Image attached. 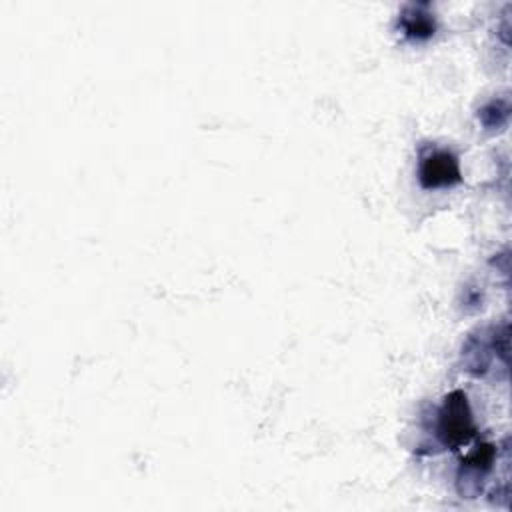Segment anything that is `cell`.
<instances>
[{"mask_svg": "<svg viewBox=\"0 0 512 512\" xmlns=\"http://www.w3.org/2000/svg\"><path fill=\"white\" fill-rule=\"evenodd\" d=\"M464 366L474 376H484L494 362L506 364L508 358V326H488L472 334L462 348Z\"/></svg>", "mask_w": 512, "mask_h": 512, "instance_id": "obj_1", "label": "cell"}, {"mask_svg": "<svg viewBox=\"0 0 512 512\" xmlns=\"http://www.w3.org/2000/svg\"><path fill=\"white\" fill-rule=\"evenodd\" d=\"M398 28H400L402 36L408 40H416V42L428 40L436 30V22H434V14H432L430 6L424 2L406 4L404 10L400 12Z\"/></svg>", "mask_w": 512, "mask_h": 512, "instance_id": "obj_4", "label": "cell"}, {"mask_svg": "<svg viewBox=\"0 0 512 512\" xmlns=\"http://www.w3.org/2000/svg\"><path fill=\"white\" fill-rule=\"evenodd\" d=\"M474 432L476 428L472 422L466 394L458 390L448 394L444 398L436 422V436L440 438V442L446 448H460L472 440Z\"/></svg>", "mask_w": 512, "mask_h": 512, "instance_id": "obj_2", "label": "cell"}, {"mask_svg": "<svg viewBox=\"0 0 512 512\" xmlns=\"http://www.w3.org/2000/svg\"><path fill=\"white\" fill-rule=\"evenodd\" d=\"M508 114H510L508 100L498 98V100H490L488 104H484L478 112V118L488 130H498L508 122Z\"/></svg>", "mask_w": 512, "mask_h": 512, "instance_id": "obj_5", "label": "cell"}, {"mask_svg": "<svg viewBox=\"0 0 512 512\" xmlns=\"http://www.w3.org/2000/svg\"><path fill=\"white\" fill-rule=\"evenodd\" d=\"M418 180L426 190L448 188L458 184L460 182L458 158L444 148H430L422 152L418 162Z\"/></svg>", "mask_w": 512, "mask_h": 512, "instance_id": "obj_3", "label": "cell"}]
</instances>
